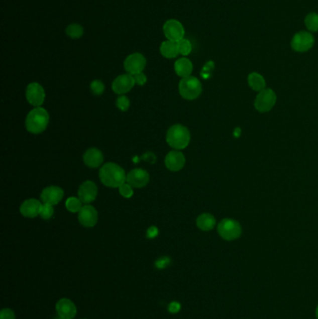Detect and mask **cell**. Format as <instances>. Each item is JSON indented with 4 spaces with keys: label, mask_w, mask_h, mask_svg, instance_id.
<instances>
[{
    "label": "cell",
    "mask_w": 318,
    "mask_h": 319,
    "mask_svg": "<svg viewBox=\"0 0 318 319\" xmlns=\"http://www.w3.org/2000/svg\"><path fill=\"white\" fill-rule=\"evenodd\" d=\"M160 52L162 53V56L165 58H175L179 54L177 42L168 40V39L166 41H163L160 47Z\"/></svg>",
    "instance_id": "obj_21"
},
{
    "label": "cell",
    "mask_w": 318,
    "mask_h": 319,
    "mask_svg": "<svg viewBox=\"0 0 318 319\" xmlns=\"http://www.w3.org/2000/svg\"><path fill=\"white\" fill-rule=\"evenodd\" d=\"M159 235V230L155 226H150V228L147 231V237L149 239H153Z\"/></svg>",
    "instance_id": "obj_37"
},
{
    "label": "cell",
    "mask_w": 318,
    "mask_h": 319,
    "mask_svg": "<svg viewBox=\"0 0 318 319\" xmlns=\"http://www.w3.org/2000/svg\"><path fill=\"white\" fill-rule=\"evenodd\" d=\"M141 159L145 162L150 163H155L157 160L156 155L153 152H151V151H148V152L144 153L142 157H141Z\"/></svg>",
    "instance_id": "obj_35"
},
{
    "label": "cell",
    "mask_w": 318,
    "mask_h": 319,
    "mask_svg": "<svg viewBox=\"0 0 318 319\" xmlns=\"http://www.w3.org/2000/svg\"><path fill=\"white\" fill-rule=\"evenodd\" d=\"M316 318L318 319V306L317 308H316Z\"/></svg>",
    "instance_id": "obj_38"
},
{
    "label": "cell",
    "mask_w": 318,
    "mask_h": 319,
    "mask_svg": "<svg viewBox=\"0 0 318 319\" xmlns=\"http://www.w3.org/2000/svg\"><path fill=\"white\" fill-rule=\"evenodd\" d=\"M314 44V38L307 31H299L294 35L291 40V48L297 52H306L311 50Z\"/></svg>",
    "instance_id": "obj_6"
},
{
    "label": "cell",
    "mask_w": 318,
    "mask_h": 319,
    "mask_svg": "<svg viewBox=\"0 0 318 319\" xmlns=\"http://www.w3.org/2000/svg\"><path fill=\"white\" fill-rule=\"evenodd\" d=\"M171 264V259L167 257V256H163L159 258L156 261H155V267L157 269H165V268L168 267L169 265Z\"/></svg>",
    "instance_id": "obj_32"
},
{
    "label": "cell",
    "mask_w": 318,
    "mask_h": 319,
    "mask_svg": "<svg viewBox=\"0 0 318 319\" xmlns=\"http://www.w3.org/2000/svg\"><path fill=\"white\" fill-rule=\"evenodd\" d=\"M50 121L48 111L43 108H36L30 111L26 120V130L32 134H40L46 130Z\"/></svg>",
    "instance_id": "obj_2"
},
{
    "label": "cell",
    "mask_w": 318,
    "mask_h": 319,
    "mask_svg": "<svg viewBox=\"0 0 318 319\" xmlns=\"http://www.w3.org/2000/svg\"><path fill=\"white\" fill-rule=\"evenodd\" d=\"M42 204L37 199H28L20 207L21 214L26 218H36L40 215Z\"/></svg>",
    "instance_id": "obj_18"
},
{
    "label": "cell",
    "mask_w": 318,
    "mask_h": 319,
    "mask_svg": "<svg viewBox=\"0 0 318 319\" xmlns=\"http://www.w3.org/2000/svg\"><path fill=\"white\" fill-rule=\"evenodd\" d=\"M56 311L60 318L73 319L77 314V307L72 300L63 298L57 301Z\"/></svg>",
    "instance_id": "obj_15"
},
{
    "label": "cell",
    "mask_w": 318,
    "mask_h": 319,
    "mask_svg": "<svg viewBox=\"0 0 318 319\" xmlns=\"http://www.w3.org/2000/svg\"><path fill=\"white\" fill-rule=\"evenodd\" d=\"M116 104H117V108L120 111L125 112V111H128L130 108V101H129L128 97H126L125 95H122L118 98Z\"/></svg>",
    "instance_id": "obj_30"
},
{
    "label": "cell",
    "mask_w": 318,
    "mask_h": 319,
    "mask_svg": "<svg viewBox=\"0 0 318 319\" xmlns=\"http://www.w3.org/2000/svg\"><path fill=\"white\" fill-rule=\"evenodd\" d=\"M97 186L91 180H87L82 183L78 189V198L83 203L93 202L97 196Z\"/></svg>",
    "instance_id": "obj_14"
},
{
    "label": "cell",
    "mask_w": 318,
    "mask_h": 319,
    "mask_svg": "<svg viewBox=\"0 0 318 319\" xmlns=\"http://www.w3.org/2000/svg\"><path fill=\"white\" fill-rule=\"evenodd\" d=\"M177 47H178L179 53L184 56H187L192 51V45L190 41L185 38L177 42Z\"/></svg>",
    "instance_id": "obj_27"
},
{
    "label": "cell",
    "mask_w": 318,
    "mask_h": 319,
    "mask_svg": "<svg viewBox=\"0 0 318 319\" xmlns=\"http://www.w3.org/2000/svg\"><path fill=\"white\" fill-rule=\"evenodd\" d=\"M247 81H248V85L253 89L254 91H259V92L263 91L266 87L265 78L257 72L251 73L247 78Z\"/></svg>",
    "instance_id": "obj_23"
},
{
    "label": "cell",
    "mask_w": 318,
    "mask_h": 319,
    "mask_svg": "<svg viewBox=\"0 0 318 319\" xmlns=\"http://www.w3.org/2000/svg\"><path fill=\"white\" fill-rule=\"evenodd\" d=\"M163 34L168 40L178 42L184 39L185 29L184 26L179 21L175 19H170L165 22L163 25Z\"/></svg>",
    "instance_id": "obj_8"
},
{
    "label": "cell",
    "mask_w": 318,
    "mask_h": 319,
    "mask_svg": "<svg viewBox=\"0 0 318 319\" xmlns=\"http://www.w3.org/2000/svg\"><path fill=\"white\" fill-rule=\"evenodd\" d=\"M166 141L170 147L175 150L186 149L190 141L189 131L181 124H175L167 131Z\"/></svg>",
    "instance_id": "obj_3"
},
{
    "label": "cell",
    "mask_w": 318,
    "mask_h": 319,
    "mask_svg": "<svg viewBox=\"0 0 318 319\" xmlns=\"http://www.w3.org/2000/svg\"><path fill=\"white\" fill-rule=\"evenodd\" d=\"M134 78H135L136 83H137V85H139V86H143V85L146 84V82H147V80H148L147 76L144 74L143 72L134 75Z\"/></svg>",
    "instance_id": "obj_34"
},
{
    "label": "cell",
    "mask_w": 318,
    "mask_h": 319,
    "mask_svg": "<svg viewBox=\"0 0 318 319\" xmlns=\"http://www.w3.org/2000/svg\"><path fill=\"white\" fill-rule=\"evenodd\" d=\"M218 233L226 241L236 240L242 235L240 223L233 219H224L218 226Z\"/></svg>",
    "instance_id": "obj_5"
},
{
    "label": "cell",
    "mask_w": 318,
    "mask_h": 319,
    "mask_svg": "<svg viewBox=\"0 0 318 319\" xmlns=\"http://www.w3.org/2000/svg\"><path fill=\"white\" fill-rule=\"evenodd\" d=\"M81 203L82 202L80 201L79 198L70 197L65 202V207L71 213H77V212L80 211V209L82 208Z\"/></svg>",
    "instance_id": "obj_26"
},
{
    "label": "cell",
    "mask_w": 318,
    "mask_h": 319,
    "mask_svg": "<svg viewBox=\"0 0 318 319\" xmlns=\"http://www.w3.org/2000/svg\"><path fill=\"white\" fill-rule=\"evenodd\" d=\"M126 182L130 184L133 188H143L150 182V175L146 170H132L126 177Z\"/></svg>",
    "instance_id": "obj_13"
},
{
    "label": "cell",
    "mask_w": 318,
    "mask_h": 319,
    "mask_svg": "<svg viewBox=\"0 0 318 319\" xmlns=\"http://www.w3.org/2000/svg\"><path fill=\"white\" fill-rule=\"evenodd\" d=\"M196 224H197V227L201 231L208 232V231H211L215 228L216 219H215L214 216L211 215L209 213H203L197 218Z\"/></svg>",
    "instance_id": "obj_22"
},
{
    "label": "cell",
    "mask_w": 318,
    "mask_h": 319,
    "mask_svg": "<svg viewBox=\"0 0 318 319\" xmlns=\"http://www.w3.org/2000/svg\"><path fill=\"white\" fill-rule=\"evenodd\" d=\"M181 309V305L177 301H172L168 305V311L171 313H178Z\"/></svg>",
    "instance_id": "obj_36"
},
{
    "label": "cell",
    "mask_w": 318,
    "mask_h": 319,
    "mask_svg": "<svg viewBox=\"0 0 318 319\" xmlns=\"http://www.w3.org/2000/svg\"><path fill=\"white\" fill-rule=\"evenodd\" d=\"M54 213V209H53V205L52 204H49V203H44L42 204V208H41V212H40V216L43 220H49L52 218V215Z\"/></svg>",
    "instance_id": "obj_29"
},
{
    "label": "cell",
    "mask_w": 318,
    "mask_h": 319,
    "mask_svg": "<svg viewBox=\"0 0 318 319\" xmlns=\"http://www.w3.org/2000/svg\"><path fill=\"white\" fill-rule=\"evenodd\" d=\"M192 69H193L192 63L188 58L182 57L175 61V71L177 76L181 78L188 77L192 73Z\"/></svg>",
    "instance_id": "obj_20"
},
{
    "label": "cell",
    "mask_w": 318,
    "mask_h": 319,
    "mask_svg": "<svg viewBox=\"0 0 318 319\" xmlns=\"http://www.w3.org/2000/svg\"><path fill=\"white\" fill-rule=\"evenodd\" d=\"M85 164L90 168H97L104 162V155L102 151L95 148L86 150L83 155Z\"/></svg>",
    "instance_id": "obj_19"
},
{
    "label": "cell",
    "mask_w": 318,
    "mask_h": 319,
    "mask_svg": "<svg viewBox=\"0 0 318 319\" xmlns=\"http://www.w3.org/2000/svg\"><path fill=\"white\" fill-rule=\"evenodd\" d=\"M60 319H63V318H60Z\"/></svg>",
    "instance_id": "obj_39"
},
{
    "label": "cell",
    "mask_w": 318,
    "mask_h": 319,
    "mask_svg": "<svg viewBox=\"0 0 318 319\" xmlns=\"http://www.w3.org/2000/svg\"><path fill=\"white\" fill-rule=\"evenodd\" d=\"M147 65V60L143 54L136 52L130 54L124 61V68L130 75H136L143 72Z\"/></svg>",
    "instance_id": "obj_9"
},
{
    "label": "cell",
    "mask_w": 318,
    "mask_h": 319,
    "mask_svg": "<svg viewBox=\"0 0 318 319\" xmlns=\"http://www.w3.org/2000/svg\"><path fill=\"white\" fill-rule=\"evenodd\" d=\"M178 90L182 97L186 100H194L199 97L202 91L201 81L195 77L188 76L182 78L178 84Z\"/></svg>",
    "instance_id": "obj_4"
},
{
    "label": "cell",
    "mask_w": 318,
    "mask_h": 319,
    "mask_svg": "<svg viewBox=\"0 0 318 319\" xmlns=\"http://www.w3.org/2000/svg\"><path fill=\"white\" fill-rule=\"evenodd\" d=\"M26 95L28 103L36 108H39L45 101V90L38 82H33L27 86Z\"/></svg>",
    "instance_id": "obj_10"
},
{
    "label": "cell",
    "mask_w": 318,
    "mask_h": 319,
    "mask_svg": "<svg viewBox=\"0 0 318 319\" xmlns=\"http://www.w3.org/2000/svg\"><path fill=\"white\" fill-rule=\"evenodd\" d=\"M64 197V190L57 186H50L42 190L40 198L44 203L57 204Z\"/></svg>",
    "instance_id": "obj_16"
},
{
    "label": "cell",
    "mask_w": 318,
    "mask_h": 319,
    "mask_svg": "<svg viewBox=\"0 0 318 319\" xmlns=\"http://www.w3.org/2000/svg\"><path fill=\"white\" fill-rule=\"evenodd\" d=\"M99 177L104 186L110 188H120L126 182V174L119 164L114 163H104L99 171Z\"/></svg>",
    "instance_id": "obj_1"
},
{
    "label": "cell",
    "mask_w": 318,
    "mask_h": 319,
    "mask_svg": "<svg viewBox=\"0 0 318 319\" xmlns=\"http://www.w3.org/2000/svg\"><path fill=\"white\" fill-rule=\"evenodd\" d=\"M84 29L78 24H71L65 28V34L73 39H80L83 36Z\"/></svg>",
    "instance_id": "obj_24"
},
{
    "label": "cell",
    "mask_w": 318,
    "mask_h": 319,
    "mask_svg": "<svg viewBox=\"0 0 318 319\" xmlns=\"http://www.w3.org/2000/svg\"><path fill=\"white\" fill-rule=\"evenodd\" d=\"M136 84L133 75L124 74L114 79L112 83V90L117 94H124L130 91Z\"/></svg>",
    "instance_id": "obj_11"
},
{
    "label": "cell",
    "mask_w": 318,
    "mask_h": 319,
    "mask_svg": "<svg viewBox=\"0 0 318 319\" xmlns=\"http://www.w3.org/2000/svg\"><path fill=\"white\" fill-rule=\"evenodd\" d=\"M91 90L93 94L95 95H101L104 91V85L101 80L95 79L91 83Z\"/></svg>",
    "instance_id": "obj_28"
},
{
    "label": "cell",
    "mask_w": 318,
    "mask_h": 319,
    "mask_svg": "<svg viewBox=\"0 0 318 319\" xmlns=\"http://www.w3.org/2000/svg\"><path fill=\"white\" fill-rule=\"evenodd\" d=\"M0 319H16V316L12 309L5 308L0 313Z\"/></svg>",
    "instance_id": "obj_33"
},
{
    "label": "cell",
    "mask_w": 318,
    "mask_h": 319,
    "mask_svg": "<svg viewBox=\"0 0 318 319\" xmlns=\"http://www.w3.org/2000/svg\"><path fill=\"white\" fill-rule=\"evenodd\" d=\"M276 103V94L271 89H264L260 91L255 100V108L260 112L271 111Z\"/></svg>",
    "instance_id": "obj_7"
},
{
    "label": "cell",
    "mask_w": 318,
    "mask_h": 319,
    "mask_svg": "<svg viewBox=\"0 0 318 319\" xmlns=\"http://www.w3.org/2000/svg\"><path fill=\"white\" fill-rule=\"evenodd\" d=\"M306 27L310 32H317L318 31V13H311L307 14L305 17Z\"/></svg>",
    "instance_id": "obj_25"
},
{
    "label": "cell",
    "mask_w": 318,
    "mask_h": 319,
    "mask_svg": "<svg viewBox=\"0 0 318 319\" xmlns=\"http://www.w3.org/2000/svg\"><path fill=\"white\" fill-rule=\"evenodd\" d=\"M119 191L121 193V195L124 197V198H131L133 194H134V190H133V187L131 186L130 184L128 183H124L123 184L120 188H119Z\"/></svg>",
    "instance_id": "obj_31"
},
{
    "label": "cell",
    "mask_w": 318,
    "mask_h": 319,
    "mask_svg": "<svg viewBox=\"0 0 318 319\" xmlns=\"http://www.w3.org/2000/svg\"><path fill=\"white\" fill-rule=\"evenodd\" d=\"M164 163H165V166L170 171L177 172L184 167L185 163H186V159H185L184 154L180 151L173 150V151H170L166 155Z\"/></svg>",
    "instance_id": "obj_17"
},
{
    "label": "cell",
    "mask_w": 318,
    "mask_h": 319,
    "mask_svg": "<svg viewBox=\"0 0 318 319\" xmlns=\"http://www.w3.org/2000/svg\"><path fill=\"white\" fill-rule=\"evenodd\" d=\"M97 211L90 204L82 206L78 212V222L85 228H92L97 223Z\"/></svg>",
    "instance_id": "obj_12"
}]
</instances>
